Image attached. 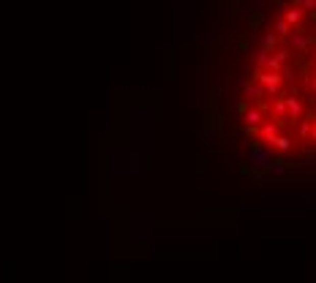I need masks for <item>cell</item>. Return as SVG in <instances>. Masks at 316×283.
<instances>
[{"instance_id":"cell-20","label":"cell","mask_w":316,"mask_h":283,"mask_svg":"<svg viewBox=\"0 0 316 283\" xmlns=\"http://www.w3.org/2000/svg\"><path fill=\"white\" fill-rule=\"evenodd\" d=\"M311 84H313V90H316V76H313V79H311Z\"/></svg>"},{"instance_id":"cell-2","label":"cell","mask_w":316,"mask_h":283,"mask_svg":"<svg viewBox=\"0 0 316 283\" xmlns=\"http://www.w3.org/2000/svg\"><path fill=\"white\" fill-rule=\"evenodd\" d=\"M248 163L254 169H270V163H273V153H270V147L267 145H251V150H248Z\"/></svg>"},{"instance_id":"cell-3","label":"cell","mask_w":316,"mask_h":283,"mask_svg":"<svg viewBox=\"0 0 316 283\" xmlns=\"http://www.w3.org/2000/svg\"><path fill=\"white\" fill-rule=\"evenodd\" d=\"M286 44L292 46V49H300V52H308V46L313 44V38L311 36H305L303 30H297V33H289L286 38Z\"/></svg>"},{"instance_id":"cell-4","label":"cell","mask_w":316,"mask_h":283,"mask_svg":"<svg viewBox=\"0 0 316 283\" xmlns=\"http://www.w3.org/2000/svg\"><path fill=\"white\" fill-rule=\"evenodd\" d=\"M262 120H265L262 109H246V112H243V123H246V128H259Z\"/></svg>"},{"instance_id":"cell-5","label":"cell","mask_w":316,"mask_h":283,"mask_svg":"<svg viewBox=\"0 0 316 283\" xmlns=\"http://www.w3.org/2000/svg\"><path fill=\"white\" fill-rule=\"evenodd\" d=\"M278 128H281V123L278 120H262V125H259V136H262L265 142H270L273 136H275V133H278Z\"/></svg>"},{"instance_id":"cell-17","label":"cell","mask_w":316,"mask_h":283,"mask_svg":"<svg viewBox=\"0 0 316 283\" xmlns=\"http://www.w3.org/2000/svg\"><path fill=\"white\" fill-rule=\"evenodd\" d=\"M295 6H300L303 11H316V0H295Z\"/></svg>"},{"instance_id":"cell-11","label":"cell","mask_w":316,"mask_h":283,"mask_svg":"<svg viewBox=\"0 0 316 283\" xmlns=\"http://www.w3.org/2000/svg\"><path fill=\"white\" fill-rule=\"evenodd\" d=\"M246 98H251V101H259V98H265V88L262 84H246Z\"/></svg>"},{"instance_id":"cell-10","label":"cell","mask_w":316,"mask_h":283,"mask_svg":"<svg viewBox=\"0 0 316 283\" xmlns=\"http://www.w3.org/2000/svg\"><path fill=\"white\" fill-rule=\"evenodd\" d=\"M262 46H265V49H270V52H275V49H278V33H275V30H265Z\"/></svg>"},{"instance_id":"cell-19","label":"cell","mask_w":316,"mask_h":283,"mask_svg":"<svg viewBox=\"0 0 316 283\" xmlns=\"http://www.w3.org/2000/svg\"><path fill=\"white\" fill-rule=\"evenodd\" d=\"M311 139H316V120H313V131H311Z\"/></svg>"},{"instance_id":"cell-23","label":"cell","mask_w":316,"mask_h":283,"mask_svg":"<svg viewBox=\"0 0 316 283\" xmlns=\"http://www.w3.org/2000/svg\"><path fill=\"white\" fill-rule=\"evenodd\" d=\"M313 112H316V104H313Z\"/></svg>"},{"instance_id":"cell-21","label":"cell","mask_w":316,"mask_h":283,"mask_svg":"<svg viewBox=\"0 0 316 283\" xmlns=\"http://www.w3.org/2000/svg\"><path fill=\"white\" fill-rule=\"evenodd\" d=\"M313 25H316V11H313Z\"/></svg>"},{"instance_id":"cell-22","label":"cell","mask_w":316,"mask_h":283,"mask_svg":"<svg viewBox=\"0 0 316 283\" xmlns=\"http://www.w3.org/2000/svg\"><path fill=\"white\" fill-rule=\"evenodd\" d=\"M313 58H316V49H313Z\"/></svg>"},{"instance_id":"cell-14","label":"cell","mask_w":316,"mask_h":283,"mask_svg":"<svg viewBox=\"0 0 316 283\" xmlns=\"http://www.w3.org/2000/svg\"><path fill=\"white\" fill-rule=\"evenodd\" d=\"M281 84H286V88L295 84V71H292L289 66H281Z\"/></svg>"},{"instance_id":"cell-9","label":"cell","mask_w":316,"mask_h":283,"mask_svg":"<svg viewBox=\"0 0 316 283\" xmlns=\"http://www.w3.org/2000/svg\"><path fill=\"white\" fill-rule=\"evenodd\" d=\"M273 117H275V120H278V123H283V120L289 123V112H286V98H278V101H275V104H273Z\"/></svg>"},{"instance_id":"cell-8","label":"cell","mask_w":316,"mask_h":283,"mask_svg":"<svg viewBox=\"0 0 316 283\" xmlns=\"http://www.w3.org/2000/svg\"><path fill=\"white\" fill-rule=\"evenodd\" d=\"M267 145L275 147L278 153H289V150H292V139H289V136H281V133H275V136L267 142Z\"/></svg>"},{"instance_id":"cell-1","label":"cell","mask_w":316,"mask_h":283,"mask_svg":"<svg viewBox=\"0 0 316 283\" xmlns=\"http://www.w3.org/2000/svg\"><path fill=\"white\" fill-rule=\"evenodd\" d=\"M254 79L265 88V96H278L281 90V71H270V68H256Z\"/></svg>"},{"instance_id":"cell-6","label":"cell","mask_w":316,"mask_h":283,"mask_svg":"<svg viewBox=\"0 0 316 283\" xmlns=\"http://www.w3.org/2000/svg\"><path fill=\"white\" fill-rule=\"evenodd\" d=\"M286 112H289V123L300 120V117H303V101L295 98V96H289L286 98Z\"/></svg>"},{"instance_id":"cell-12","label":"cell","mask_w":316,"mask_h":283,"mask_svg":"<svg viewBox=\"0 0 316 283\" xmlns=\"http://www.w3.org/2000/svg\"><path fill=\"white\" fill-rule=\"evenodd\" d=\"M267 60H270V49L259 46L256 54H254V66H256V68H265V66H267Z\"/></svg>"},{"instance_id":"cell-13","label":"cell","mask_w":316,"mask_h":283,"mask_svg":"<svg viewBox=\"0 0 316 283\" xmlns=\"http://www.w3.org/2000/svg\"><path fill=\"white\" fill-rule=\"evenodd\" d=\"M275 33H278L281 38H289V33H292V25L281 17V14H278V19H275Z\"/></svg>"},{"instance_id":"cell-7","label":"cell","mask_w":316,"mask_h":283,"mask_svg":"<svg viewBox=\"0 0 316 283\" xmlns=\"http://www.w3.org/2000/svg\"><path fill=\"white\" fill-rule=\"evenodd\" d=\"M281 17L289 22L292 27H297L300 22H303V9H300V6H292V9H286V11H281Z\"/></svg>"},{"instance_id":"cell-18","label":"cell","mask_w":316,"mask_h":283,"mask_svg":"<svg viewBox=\"0 0 316 283\" xmlns=\"http://www.w3.org/2000/svg\"><path fill=\"white\" fill-rule=\"evenodd\" d=\"M305 166L316 169V150H305Z\"/></svg>"},{"instance_id":"cell-16","label":"cell","mask_w":316,"mask_h":283,"mask_svg":"<svg viewBox=\"0 0 316 283\" xmlns=\"http://www.w3.org/2000/svg\"><path fill=\"white\" fill-rule=\"evenodd\" d=\"M311 131H313V120H300V136L311 139Z\"/></svg>"},{"instance_id":"cell-15","label":"cell","mask_w":316,"mask_h":283,"mask_svg":"<svg viewBox=\"0 0 316 283\" xmlns=\"http://www.w3.org/2000/svg\"><path fill=\"white\" fill-rule=\"evenodd\" d=\"M270 172H273L275 177H286V175H289V166H286L283 161H273V163H270Z\"/></svg>"}]
</instances>
